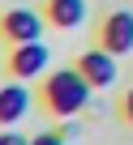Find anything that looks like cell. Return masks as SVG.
I'll return each instance as SVG.
<instances>
[{"label":"cell","instance_id":"cell-1","mask_svg":"<svg viewBox=\"0 0 133 145\" xmlns=\"http://www.w3.org/2000/svg\"><path fill=\"white\" fill-rule=\"evenodd\" d=\"M95 86L82 77L77 68H56V72H47V81H43V107L56 115V120H73V115H82L95 98Z\"/></svg>","mask_w":133,"mask_h":145},{"label":"cell","instance_id":"cell-2","mask_svg":"<svg viewBox=\"0 0 133 145\" xmlns=\"http://www.w3.org/2000/svg\"><path fill=\"white\" fill-rule=\"evenodd\" d=\"M47 64H52V51L43 47V39H39V43H17L13 56H9V72H13L17 81H34V77H43Z\"/></svg>","mask_w":133,"mask_h":145},{"label":"cell","instance_id":"cell-3","mask_svg":"<svg viewBox=\"0 0 133 145\" xmlns=\"http://www.w3.org/2000/svg\"><path fill=\"white\" fill-rule=\"evenodd\" d=\"M77 72H82V77H86L95 90H107V86H116L120 64H116V56H112V51L90 47V51H82V56H77Z\"/></svg>","mask_w":133,"mask_h":145},{"label":"cell","instance_id":"cell-4","mask_svg":"<svg viewBox=\"0 0 133 145\" xmlns=\"http://www.w3.org/2000/svg\"><path fill=\"white\" fill-rule=\"evenodd\" d=\"M0 34H5L13 47L17 43H39L43 39V17L34 9H9L5 17H0Z\"/></svg>","mask_w":133,"mask_h":145},{"label":"cell","instance_id":"cell-5","mask_svg":"<svg viewBox=\"0 0 133 145\" xmlns=\"http://www.w3.org/2000/svg\"><path fill=\"white\" fill-rule=\"evenodd\" d=\"M99 47L112 51V56H129L133 51V13H107L103 17V30H99Z\"/></svg>","mask_w":133,"mask_h":145},{"label":"cell","instance_id":"cell-6","mask_svg":"<svg viewBox=\"0 0 133 145\" xmlns=\"http://www.w3.org/2000/svg\"><path fill=\"white\" fill-rule=\"evenodd\" d=\"M30 103H34V94L26 90V81H5L0 86V128H13V124H22L26 115H30Z\"/></svg>","mask_w":133,"mask_h":145},{"label":"cell","instance_id":"cell-7","mask_svg":"<svg viewBox=\"0 0 133 145\" xmlns=\"http://www.w3.org/2000/svg\"><path fill=\"white\" fill-rule=\"evenodd\" d=\"M47 22L56 30H77L86 22V0H47Z\"/></svg>","mask_w":133,"mask_h":145},{"label":"cell","instance_id":"cell-8","mask_svg":"<svg viewBox=\"0 0 133 145\" xmlns=\"http://www.w3.org/2000/svg\"><path fill=\"white\" fill-rule=\"evenodd\" d=\"M30 145H64V141H60V132H39Z\"/></svg>","mask_w":133,"mask_h":145},{"label":"cell","instance_id":"cell-9","mask_svg":"<svg viewBox=\"0 0 133 145\" xmlns=\"http://www.w3.org/2000/svg\"><path fill=\"white\" fill-rule=\"evenodd\" d=\"M0 145H30L22 132H0Z\"/></svg>","mask_w":133,"mask_h":145},{"label":"cell","instance_id":"cell-10","mask_svg":"<svg viewBox=\"0 0 133 145\" xmlns=\"http://www.w3.org/2000/svg\"><path fill=\"white\" fill-rule=\"evenodd\" d=\"M120 111H124V120H129V124H133V90H129V94H124V103H120Z\"/></svg>","mask_w":133,"mask_h":145}]
</instances>
